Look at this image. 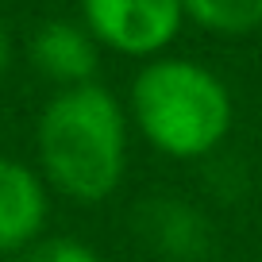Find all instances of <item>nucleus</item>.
I'll return each mask as SVG.
<instances>
[{
	"label": "nucleus",
	"instance_id": "nucleus-7",
	"mask_svg": "<svg viewBox=\"0 0 262 262\" xmlns=\"http://www.w3.org/2000/svg\"><path fill=\"white\" fill-rule=\"evenodd\" d=\"M185 16L220 35H247L262 27V0H181Z\"/></svg>",
	"mask_w": 262,
	"mask_h": 262
},
{
	"label": "nucleus",
	"instance_id": "nucleus-6",
	"mask_svg": "<svg viewBox=\"0 0 262 262\" xmlns=\"http://www.w3.org/2000/svg\"><path fill=\"white\" fill-rule=\"evenodd\" d=\"M147 239H155L173 254H196L205 247V220L189 205L162 201V205H150L147 212Z\"/></svg>",
	"mask_w": 262,
	"mask_h": 262
},
{
	"label": "nucleus",
	"instance_id": "nucleus-5",
	"mask_svg": "<svg viewBox=\"0 0 262 262\" xmlns=\"http://www.w3.org/2000/svg\"><path fill=\"white\" fill-rule=\"evenodd\" d=\"M31 62L50 81H62V89L89 85L97 74V42L81 27L66 24V19H50L31 39Z\"/></svg>",
	"mask_w": 262,
	"mask_h": 262
},
{
	"label": "nucleus",
	"instance_id": "nucleus-3",
	"mask_svg": "<svg viewBox=\"0 0 262 262\" xmlns=\"http://www.w3.org/2000/svg\"><path fill=\"white\" fill-rule=\"evenodd\" d=\"M89 35L120 54L147 58L170 47L181 27V0H81Z\"/></svg>",
	"mask_w": 262,
	"mask_h": 262
},
{
	"label": "nucleus",
	"instance_id": "nucleus-9",
	"mask_svg": "<svg viewBox=\"0 0 262 262\" xmlns=\"http://www.w3.org/2000/svg\"><path fill=\"white\" fill-rule=\"evenodd\" d=\"M8 62H12V42H8L4 24H0V81H4V74H8Z\"/></svg>",
	"mask_w": 262,
	"mask_h": 262
},
{
	"label": "nucleus",
	"instance_id": "nucleus-4",
	"mask_svg": "<svg viewBox=\"0 0 262 262\" xmlns=\"http://www.w3.org/2000/svg\"><path fill=\"white\" fill-rule=\"evenodd\" d=\"M47 224V185L31 166L0 158V254L27 251Z\"/></svg>",
	"mask_w": 262,
	"mask_h": 262
},
{
	"label": "nucleus",
	"instance_id": "nucleus-8",
	"mask_svg": "<svg viewBox=\"0 0 262 262\" xmlns=\"http://www.w3.org/2000/svg\"><path fill=\"white\" fill-rule=\"evenodd\" d=\"M24 262H100V254L93 251L89 243H81V239L58 235V239L31 243V247H27V258H24Z\"/></svg>",
	"mask_w": 262,
	"mask_h": 262
},
{
	"label": "nucleus",
	"instance_id": "nucleus-1",
	"mask_svg": "<svg viewBox=\"0 0 262 262\" xmlns=\"http://www.w3.org/2000/svg\"><path fill=\"white\" fill-rule=\"evenodd\" d=\"M39 162L74 201H104L127 170V116L97 81L62 89L39 116Z\"/></svg>",
	"mask_w": 262,
	"mask_h": 262
},
{
	"label": "nucleus",
	"instance_id": "nucleus-2",
	"mask_svg": "<svg viewBox=\"0 0 262 262\" xmlns=\"http://www.w3.org/2000/svg\"><path fill=\"white\" fill-rule=\"evenodd\" d=\"M131 116L155 150L189 162L212 155L231 131V97L205 66L158 58L131 85Z\"/></svg>",
	"mask_w": 262,
	"mask_h": 262
}]
</instances>
